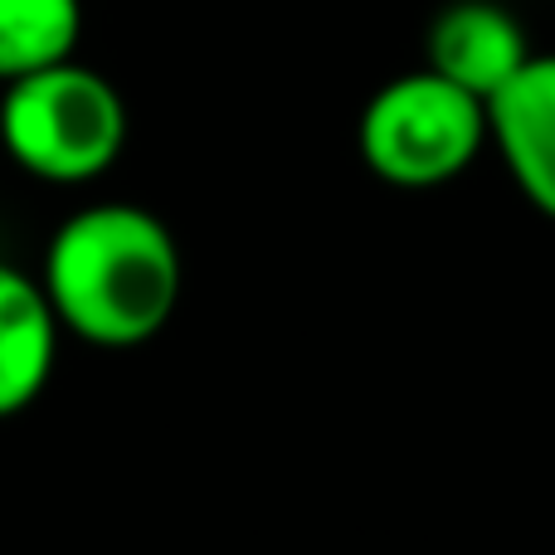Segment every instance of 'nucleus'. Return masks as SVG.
<instances>
[{"label": "nucleus", "mask_w": 555, "mask_h": 555, "mask_svg": "<svg viewBox=\"0 0 555 555\" xmlns=\"http://www.w3.org/2000/svg\"><path fill=\"white\" fill-rule=\"evenodd\" d=\"M39 283L64 332L103 351H132L171 322L185 269L162 215L103 201L54 230Z\"/></svg>", "instance_id": "f257e3e1"}, {"label": "nucleus", "mask_w": 555, "mask_h": 555, "mask_svg": "<svg viewBox=\"0 0 555 555\" xmlns=\"http://www.w3.org/2000/svg\"><path fill=\"white\" fill-rule=\"evenodd\" d=\"M0 146L35 181H98L127 146V103L98 68L59 59L5 83Z\"/></svg>", "instance_id": "f03ea898"}, {"label": "nucleus", "mask_w": 555, "mask_h": 555, "mask_svg": "<svg viewBox=\"0 0 555 555\" xmlns=\"http://www.w3.org/2000/svg\"><path fill=\"white\" fill-rule=\"evenodd\" d=\"M488 137V103L434 68L385 83L361 113V156L385 185L434 191L473 166Z\"/></svg>", "instance_id": "7ed1b4c3"}, {"label": "nucleus", "mask_w": 555, "mask_h": 555, "mask_svg": "<svg viewBox=\"0 0 555 555\" xmlns=\"http://www.w3.org/2000/svg\"><path fill=\"white\" fill-rule=\"evenodd\" d=\"M488 137L521 195L555 220V54H531L488 98Z\"/></svg>", "instance_id": "20e7f679"}, {"label": "nucleus", "mask_w": 555, "mask_h": 555, "mask_svg": "<svg viewBox=\"0 0 555 555\" xmlns=\"http://www.w3.org/2000/svg\"><path fill=\"white\" fill-rule=\"evenodd\" d=\"M424 49H429L434 74L468 88L482 103L531 59L527 29L492 0H459V5L439 10Z\"/></svg>", "instance_id": "39448f33"}, {"label": "nucleus", "mask_w": 555, "mask_h": 555, "mask_svg": "<svg viewBox=\"0 0 555 555\" xmlns=\"http://www.w3.org/2000/svg\"><path fill=\"white\" fill-rule=\"evenodd\" d=\"M59 317L39 278L0 263V420H15L44 395L59 356Z\"/></svg>", "instance_id": "423d86ee"}, {"label": "nucleus", "mask_w": 555, "mask_h": 555, "mask_svg": "<svg viewBox=\"0 0 555 555\" xmlns=\"http://www.w3.org/2000/svg\"><path fill=\"white\" fill-rule=\"evenodd\" d=\"M83 0H0V83L74 59Z\"/></svg>", "instance_id": "0eeeda50"}]
</instances>
